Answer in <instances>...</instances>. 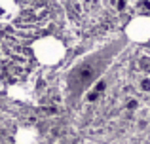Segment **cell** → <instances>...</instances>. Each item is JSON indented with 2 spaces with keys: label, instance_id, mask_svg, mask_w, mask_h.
I'll return each mask as SVG.
<instances>
[{
  "label": "cell",
  "instance_id": "1",
  "mask_svg": "<svg viewBox=\"0 0 150 144\" xmlns=\"http://www.w3.org/2000/svg\"><path fill=\"white\" fill-rule=\"evenodd\" d=\"M34 51H36V57L42 63H48V65L57 63L63 55L61 44H59L57 40H53V38H44V40H40V44L34 46Z\"/></svg>",
  "mask_w": 150,
  "mask_h": 144
},
{
  "label": "cell",
  "instance_id": "2",
  "mask_svg": "<svg viewBox=\"0 0 150 144\" xmlns=\"http://www.w3.org/2000/svg\"><path fill=\"white\" fill-rule=\"evenodd\" d=\"M19 13L17 0H0V21H11Z\"/></svg>",
  "mask_w": 150,
  "mask_h": 144
},
{
  "label": "cell",
  "instance_id": "3",
  "mask_svg": "<svg viewBox=\"0 0 150 144\" xmlns=\"http://www.w3.org/2000/svg\"><path fill=\"white\" fill-rule=\"evenodd\" d=\"M15 142L17 144H36L38 142V133L34 129H30V127L21 129L17 133V137H15Z\"/></svg>",
  "mask_w": 150,
  "mask_h": 144
},
{
  "label": "cell",
  "instance_id": "4",
  "mask_svg": "<svg viewBox=\"0 0 150 144\" xmlns=\"http://www.w3.org/2000/svg\"><path fill=\"white\" fill-rule=\"evenodd\" d=\"M84 8L88 11H99L101 10V0H82Z\"/></svg>",
  "mask_w": 150,
  "mask_h": 144
}]
</instances>
